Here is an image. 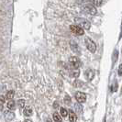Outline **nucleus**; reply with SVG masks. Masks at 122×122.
Wrapping results in <instances>:
<instances>
[{"instance_id": "28", "label": "nucleus", "mask_w": 122, "mask_h": 122, "mask_svg": "<svg viewBox=\"0 0 122 122\" xmlns=\"http://www.w3.org/2000/svg\"><path fill=\"white\" fill-rule=\"evenodd\" d=\"M45 122H52V120H51V118H47V119L45 120Z\"/></svg>"}, {"instance_id": "14", "label": "nucleus", "mask_w": 122, "mask_h": 122, "mask_svg": "<svg viewBox=\"0 0 122 122\" xmlns=\"http://www.w3.org/2000/svg\"><path fill=\"white\" fill-rule=\"evenodd\" d=\"M53 120L55 122H62V118H61V114H59L58 112L53 113Z\"/></svg>"}, {"instance_id": "22", "label": "nucleus", "mask_w": 122, "mask_h": 122, "mask_svg": "<svg viewBox=\"0 0 122 122\" xmlns=\"http://www.w3.org/2000/svg\"><path fill=\"white\" fill-rule=\"evenodd\" d=\"M70 75H71V77H78L80 75V73L78 72V71H73V72H71V73H70Z\"/></svg>"}, {"instance_id": "18", "label": "nucleus", "mask_w": 122, "mask_h": 122, "mask_svg": "<svg viewBox=\"0 0 122 122\" xmlns=\"http://www.w3.org/2000/svg\"><path fill=\"white\" fill-rule=\"evenodd\" d=\"M14 96H15V92L13 91V90H9V91L6 92V99H8V100H11V99L14 97Z\"/></svg>"}, {"instance_id": "23", "label": "nucleus", "mask_w": 122, "mask_h": 122, "mask_svg": "<svg viewBox=\"0 0 122 122\" xmlns=\"http://www.w3.org/2000/svg\"><path fill=\"white\" fill-rule=\"evenodd\" d=\"M6 96H0V104H4L6 102Z\"/></svg>"}, {"instance_id": "4", "label": "nucleus", "mask_w": 122, "mask_h": 122, "mask_svg": "<svg viewBox=\"0 0 122 122\" xmlns=\"http://www.w3.org/2000/svg\"><path fill=\"white\" fill-rule=\"evenodd\" d=\"M80 60L76 57V56H72L69 58V64H70V68L71 69H74L77 70L80 67Z\"/></svg>"}, {"instance_id": "2", "label": "nucleus", "mask_w": 122, "mask_h": 122, "mask_svg": "<svg viewBox=\"0 0 122 122\" xmlns=\"http://www.w3.org/2000/svg\"><path fill=\"white\" fill-rule=\"evenodd\" d=\"M81 10L84 13H86V14H89V15H96L97 13V7L92 5V4H85L81 6Z\"/></svg>"}, {"instance_id": "24", "label": "nucleus", "mask_w": 122, "mask_h": 122, "mask_svg": "<svg viewBox=\"0 0 122 122\" xmlns=\"http://www.w3.org/2000/svg\"><path fill=\"white\" fill-rule=\"evenodd\" d=\"M118 75L122 76V63L119 65V67H118Z\"/></svg>"}, {"instance_id": "8", "label": "nucleus", "mask_w": 122, "mask_h": 122, "mask_svg": "<svg viewBox=\"0 0 122 122\" xmlns=\"http://www.w3.org/2000/svg\"><path fill=\"white\" fill-rule=\"evenodd\" d=\"M85 75H86V77L87 78L88 81H91V80H93L94 76H95V72H94L93 70H91V69H88V70L86 71Z\"/></svg>"}, {"instance_id": "15", "label": "nucleus", "mask_w": 122, "mask_h": 122, "mask_svg": "<svg viewBox=\"0 0 122 122\" xmlns=\"http://www.w3.org/2000/svg\"><path fill=\"white\" fill-rule=\"evenodd\" d=\"M74 111L76 112V113H78V114H80V113H82L83 112V107L80 105V103H76V104H74Z\"/></svg>"}, {"instance_id": "10", "label": "nucleus", "mask_w": 122, "mask_h": 122, "mask_svg": "<svg viewBox=\"0 0 122 122\" xmlns=\"http://www.w3.org/2000/svg\"><path fill=\"white\" fill-rule=\"evenodd\" d=\"M23 114L26 117H30L33 114V110H32V108H31L30 107H26L24 108V110H23Z\"/></svg>"}, {"instance_id": "17", "label": "nucleus", "mask_w": 122, "mask_h": 122, "mask_svg": "<svg viewBox=\"0 0 122 122\" xmlns=\"http://www.w3.org/2000/svg\"><path fill=\"white\" fill-rule=\"evenodd\" d=\"M88 1L90 2V4L94 5L95 6H100L103 2V0H88Z\"/></svg>"}, {"instance_id": "12", "label": "nucleus", "mask_w": 122, "mask_h": 122, "mask_svg": "<svg viewBox=\"0 0 122 122\" xmlns=\"http://www.w3.org/2000/svg\"><path fill=\"white\" fill-rule=\"evenodd\" d=\"M6 107H7V108H8L9 110H14L15 109V107H16V102L11 99V100H9V101L7 102Z\"/></svg>"}, {"instance_id": "16", "label": "nucleus", "mask_w": 122, "mask_h": 122, "mask_svg": "<svg viewBox=\"0 0 122 122\" xmlns=\"http://www.w3.org/2000/svg\"><path fill=\"white\" fill-rule=\"evenodd\" d=\"M60 114H61V116L62 117H66L69 115V112H68V110L65 107H61L60 108Z\"/></svg>"}, {"instance_id": "19", "label": "nucleus", "mask_w": 122, "mask_h": 122, "mask_svg": "<svg viewBox=\"0 0 122 122\" xmlns=\"http://www.w3.org/2000/svg\"><path fill=\"white\" fill-rule=\"evenodd\" d=\"M117 56H118V51L117 50H115L114 52H113V55H112V60H113V64L115 63L117 60Z\"/></svg>"}, {"instance_id": "7", "label": "nucleus", "mask_w": 122, "mask_h": 122, "mask_svg": "<svg viewBox=\"0 0 122 122\" xmlns=\"http://www.w3.org/2000/svg\"><path fill=\"white\" fill-rule=\"evenodd\" d=\"M70 48L71 50L73 51L74 53H76V54H79L80 53V48H79V45L76 43L75 41H70Z\"/></svg>"}, {"instance_id": "20", "label": "nucleus", "mask_w": 122, "mask_h": 122, "mask_svg": "<svg viewBox=\"0 0 122 122\" xmlns=\"http://www.w3.org/2000/svg\"><path fill=\"white\" fill-rule=\"evenodd\" d=\"M64 103L65 105H67V106H70L71 105V102H72V100H71V97L68 96V95H65V97H64Z\"/></svg>"}, {"instance_id": "13", "label": "nucleus", "mask_w": 122, "mask_h": 122, "mask_svg": "<svg viewBox=\"0 0 122 122\" xmlns=\"http://www.w3.org/2000/svg\"><path fill=\"white\" fill-rule=\"evenodd\" d=\"M84 82L83 81H81V80H75L74 82L73 83V86L74 87H76V88H80V87H83L84 86Z\"/></svg>"}, {"instance_id": "11", "label": "nucleus", "mask_w": 122, "mask_h": 122, "mask_svg": "<svg viewBox=\"0 0 122 122\" xmlns=\"http://www.w3.org/2000/svg\"><path fill=\"white\" fill-rule=\"evenodd\" d=\"M4 115H5V117H6V119H8V120H12L13 118L15 117V114H14L13 112H11L10 110H7V111H6Z\"/></svg>"}, {"instance_id": "5", "label": "nucleus", "mask_w": 122, "mask_h": 122, "mask_svg": "<svg viewBox=\"0 0 122 122\" xmlns=\"http://www.w3.org/2000/svg\"><path fill=\"white\" fill-rule=\"evenodd\" d=\"M74 97H75L76 101H77L78 103H80V104L85 103L86 101V95L84 92H76Z\"/></svg>"}, {"instance_id": "26", "label": "nucleus", "mask_w": 122, "mask_h": 122, "mask_svg": "<svg viewBox=\"0 0 122 122\" xmlns=\"http://www.w3.org/2000/svg\"><path fill=\"white\" fill-rule=\"evenodd\" d=\"M3 108H4L3 104H0V112H2V111H3Z\"/></svg>"}, {"instance_id": "1", "label": "nucleus", "mask_w": 122, "mask_h": 122, "mask_svg": "<svg viewBox=\"0 0 122 122\" xmlns=\"http://www.w3.org/2000/svg\"><path fill=\"white\" fill-rule=\"evenodd\" d=\"M74 21H75V23L77 26H79L81 27L83 30H90V28H91V24H90V22L86 19V18H74Z\"/></svg>"}, {"instance_id": "29", "label": "nucleus", "mask_w": 122, "mask_h": 122, "mask_svg": "<svg viewBox=\"0 0 122 122\" xmlns=\"http://www.w3.org/2000/svg\"><path fill=\"white\" fill-rule=\"evenodd\" d=\"M24 122H32V120L31 119H26Z\"/></svg>"}, {"instance_id": "27", "label": "nucleus", "mask_w": 122, "mask_h": 122, "mask_svg": "<svg viewBox=\"0 0 122 122\" xmlns=\"http://www.w3.org/2000/svg\"><path fill=\"white\" fill-rule=\"evenodd\" d=\"M122 38V22H121V31H120V34H119V40Z\"/></svg>"}, {"instance_id": "6", "label": "nucleus", "mask_w": 122, "mask_h": 122, "mask_svg": "<svg viewBox=\"0 0 122 122\" xmlns=\"http://www.w3.org/2000/svg\"><path fill=\"white\" fill-rule=\"evenodd\" d=\"M70 30L76 35H84V33H85V30H83L81 27L77 26V25H71Z\"/></svg>"}, {"instance_id": "25", "label": "nucleus", "mask_w": 122, "mask_h": 122, "mask_svg": "<svg viewBox=\"0 0 122 122\" xmlns=\"http://www.w3.org/2000/svg\"><path fill=\"white\" fill-rule=\"evenodd\" d=\"M53 107H54V108H57V107H59V103H58V102H54Z\"/></svg>"}, {"instance_id": "21", "label": "nucleus", "mask_w": 122, "mask_h": 122, "mask_svg": "<svg viewBox=\"0 0 122 122\" xmlns=\"http://www.w3.org/2000/svg\"><path fill=\"white\" fill-rule=\"evenodd\" d=\"M17 103H18V107H19V108H23V107H25V100L24 99H19Z\"/></svg>"}, {"instance_id": "3", "label": "nucleus", "mask_w": 122, "mask_h": 122, "mask_svg": "<svg viewBox=\"0 0 122 122\" xmlns=\"http://www.w3.org/2000/svg\"><path fill=\"white\" fill-rule=\"evenodd\" d=\"M85 42H86V48H87V50L90 52H92V53L96 52V51H97V45H96V43H95V41L93 40H91L88 37H86V39H85Z\"/></svg>"}, {"instance_id": "9", "label": "nucleus", "mask_w": 122, "mask_h": 122, "mask_svg": "<svg viewBox=\"0 0 122 122\" xmlns=\"http://www.w3.org/2000/svg\"><path fill=\"white\" fill-rule=\"evenodd\" d=\"M69 120L70 122H76L77 121V116L75 114V112L73 111V110H70L69 111Z\"/></svg>"}]
</instances>
